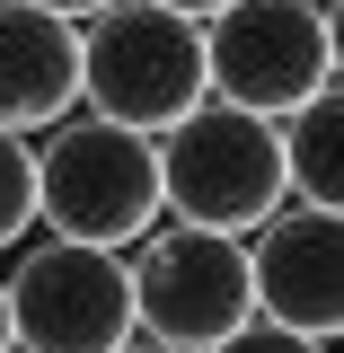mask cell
Returning <instances> with one entry per match:
<instances>
[{
	"mask_svg": "<svg viewBox=\"0 0 344 353\" xmlns=\"http://www.w3.org/2000/svg\"><path fill=\"white\" fill-rule=\"evenodd\" d=\"M203 18L159 0H106L80 18V106L132 132H168L185 106H203Z\"/></svg>",
	"mask_w": 344,
	"mask_h": 353,
	"instance_id": "3",
	"label": "cell"
},
{
	"mask_svg": "<svg viewBox=\"0 0 344 353\" xmlns=\"http://www.w3.org/2000/svg\"><path fill=\"white\" fill-rule=\"evenodd\" d=\"M203 353H336V345H318V336H292V327H274V318H247V327H230L221 345Z\"/></svg>",
	"mask_w": 344,
	"mask_h": 353,
	"instance_id": "11",
	"label": "cell"
},
{
	"mask_svg": "<svg viewBox=\"0 0 344 353\" xmlns=\"http://www.w3.org/2000/svg\"><path fill=\"white\" fill-rule=\"evenodd\" d=\"M159 9H185V18H212L221 0H159Z\"/></svg>",
	"mask_w": 344,
	"mask_h": 353,
	"instance_id": "14",
	"label": "cell"
},
{
	"mask_svg": "<svg viewBox=\"0 0 344 353\" xmlns=\"http://www.w3.org/2000/svg\"><path fill=\"white\" fill-rule=\"evenodd\" d=\"M36 221L53 239L132 248L159 221V150L115 115H53L36 141Z\"/></svg>",
	"mask_w": 344,
	"mask_h": 353,
	"instance_id": "1",
	"label": "cell"
},
{
	"mask_svg": "<svg viewBox=\"0 0 344 353\" xmlns=\"http://www.w3.org/2000/svg\"><path fill=\"white\" fill-rule=\"evenodd\" d=\"M239 248H247L256 318L292 327V336H318V345L344 336V239H336V212L327 203H292L283 194Z\"/></svg>",
	"mask_w": 344,
	"mask_h": 353,
	"instance_id": "7",
	"label": "cell"
},
{
	"mask_svg": "<svg viewBox=\"0 0 344 353\" xmlns=\"http://www.w3.org/2000/svg\"><path fill=\"white\" fill-rule=\"evenodd\" d=\"M44 9H62V18H97L106 0H44Z\"/></svg>",
	"mask_w": 344,
	"mask_h": 353,
	"instance_id": "13",
	"label": "cell"
},
{
	"mask_svg": "<svg viewBox=\"0 0 344 353\" xmlns=\"http://www.w3.org/2000/svg\"><path fill=\"white\" fill-rule=\"evenodd\" d=\"M203 80L230 106L283 115L336 80V9L327 0H221L203 18Z\"/></svg>",
	"mask_w": 344,
	"mask_h": 353,
	"instance_id": "6",
	"label": "cell"
},
{
	"mask_svg": "<svg viewBox=\"0 0 344 353\" xmlns=\"http://www.w3.org/2000/svg\"><path fill=\"white\" fill-rule=\"evenodd\" d=\"M80 106V18L44 0H0V124L44 132Z\"/></svg>",
	"mask_w": 344,
	"mask_h": 353,
	"instance_id": "8",
	"label": "cell"
},
{
	"mask_svg": "<svg viewBox=\"0 0 344 353\" xmlns=\"http://www.w3.org/2000/svg\"><path fill=\"white\" fill-rule=\"evenodd\" d=\"M36 230V141L0 124V248H18Z\"/></svg>",
	"mask_w": 344,
	"mask_h": 353,
	"instance_id": "10",
	"label": "cell"
},
{
	"mask_svg": "<svg viewBox=\"0 0 344 353\" xmlns=\"http://www.w3.org/2000/svg\"><path fill=\"white\" fill-rule=\"evenodd\" d=\"M150 150H159V221H194V230L247 239V230L292 194V185H283L274 115L230 106V97L185 106L168 132H150Z\"/></svg>",
	"mask_w": 344,
	"mask_h": 353,
	"instance_id": "2",
	"label": "cell"
},
{
	"mask_svg": "<svg viewBox=\"0 0 344 353\" xmlns=\"http://www.w3.org/2000/svg\"><path fill=\"white\" fill-rule=\"evenodd\" d=\"M132 327L159 336L176 353L221 345L230 327L256 318V292H247V248L230 230H194V221H150L132 239Z\"/></svg>",
	"mask_w": 344,
	"mask_h": 353,
	"instance_id": "5",
	"label": "cell"
},
{
	"mask_svg": "<svg viewBox=\"0 0 344 353\" xmlns=\"http://www.w3.org/2000/svg\"><path fill=\"white\" fill-rule=\"evenodd\" d=\"M0 353H9V301H0Z\"/></svg>",
	"mask_w": 344,
	"mask_h": 353,
	"instance_id": "15",
	"label": "cell"
},
{
	"mask_svg": "<svg viewBox=\"0 0 344 353\" xmlns=\"http://www.w3.org/2000/svg\"><path fill=\"white\" fill-rule=\"evenodd\" d=\"M274 141H283V185L292 203H327L336 212V150H344V88L318 80L301 106L274 115Z\"/></svg>",
	"mask_w": 344,
	"mask_h": 353,
	"instance_id": "9",
	"label": "cell"
},
{
	"mask_svg": "<svg viewBox=\"0 0 344 353\" xmlns=\"http://www.w3.org/2000/svg\"><path fill=\"white\" fill-rule=\"evenodd\" d=\"M106 353H176V345H159V336H141V327H132L124 345H106Z\"/></svg>",
	"mask_w": 344,
	"mask_h": 353,
	"instance_id": "12",
	"label": "cell"
},
{
	"mask_svg": "<svg viewBox=\"0 0 344 353\" xmlns=\"http://www.w3.org/2000/svg\"><path fill=\"white\" fill-rule=\"evenodd\" d=\"M0 301H9V353H106L132 336L124 248H88V239H53V230L18 239Z\"/></svg>",
	"mask_w": 344,
	"mask_h": 353,
	"instance_id": "4",
	"label": "cell"
}]
</instances>
